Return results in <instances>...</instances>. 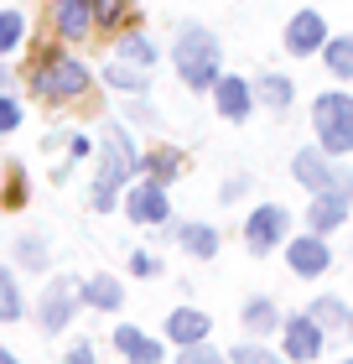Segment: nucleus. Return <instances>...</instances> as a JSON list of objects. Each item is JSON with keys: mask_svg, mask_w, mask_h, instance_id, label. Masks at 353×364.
<instances>
[{"mask_svg": "<svg viewBox=\"0 0 353 364\" xmlns=\"http://www.w3.org/2000/svg\"><path fill=\"white\" fill-rule=\"evenodd\" d=\"M141 177V151L130 141V125L109 120L99 130V172H94V188H89V203L94 213H109L125 203V188Z\"/></svg>", "mask_w": 353, "mask_h": 364, "instance_id": "1", "label": "nucleus"}, {"mask_svg": "<svg viewBox=\"0 0 353 364\" xmlns=\"http://www.w3.org/2000/svg\"><path fill=\"white\" fill-rule=\"evenodd\" d=\"M172 68H177L188 94H213V84L224 78V42L208 26L182 21L177 37H172Z\"/></svg>", "mask_w": 353, "mask_h": 364, "instance_id": "2", "label": "nucleus"}, {"mask_svg": "<svg viewBox=\"0 0 353 364\" xmlns=\"http://www.w3.org/2000/svg\"><path fill=\"white\" fill-rule=\"evenodd\" d=\"M89 89H94V73L83 68L73 53H63V47L42 53L37 68H31V94L47 99V105H73V99H83Z\"/></svg>", "mask_w": 353, "mask_h": 364, "instance_id": "3", "label": "nucleus"}, {"mask_svg": "<svg viewBox=\"0 0 353 364\" xmlns=\"http://www.w3.org/2000/svg\"><path fill=\"white\" fill-rule=\"evenodd\" d=\"M312 136L332 156H353V94L327 89L312 99Z\"/></svg>", "mask_w": 353, "mask_h": 364, "instance_id": "4", "label": "nucleus"}, {"mask_svg": "<svg viewBox=\"0 0 353 364\" xmlns=\"http://www.w3.org/2000/svg\"><path fill=\"white\" fill-rule=\"evenodd\" d=\"M291 177L307 193H343V198H353V172L343 167V156L322 151V146H301V151H291Z\"/></svg>", "mask_w": 353, "mask_h": 364, "instance_id": "5", "label": "nucleus"}, {"mask_svg": "<svg viewBox=\"0 0 353 364\" xmlns=\"http://www.w3.org/2000/svg\"><path fill=\"white\" fill-rule=\"evenodd\" d=\"M291 240V208L286 203H255L244 213V250L249 255H276Z\"/></svg>", "mask_w": 353, "mask_h": 364, "instance_id": "6", "label": "nucleus"}, {"mask_svg": "<svg viewBox=\"0 0 353 364\" xmlns=\"http://www.w3.org/2000/svg\"><path fill=\"white\" fill-rule=\"evenodd\" d=\"M125 219L141 229H172V198H166V182L141 177L125 188Z\"/></svg>", "mask_w": 353, "mask_h": 364, "instance_id": "7", "label": "nucleus"}, {"mask_svg": "<svg viewBox=\"0 0 353 364\" xmlns=\"http://www.w3.org/2000/svg\"><path fill=\"white\" fill-rule=\"evenodd\" d=\"M327 328L312 318V312H286V323H281V354L291 359V364H312V359H322L327 354Z\"/></svg>", "mask_w": 353, "mask_h": 364, "instance_id": "8", "label": "nucleus"}, {"mask_svg": "<svg viewBox=\"0 0 353 364\" xmlns=\"http://www.w3.org/2000/svg\"><path fill=\"white\" fill-rule=\"evenodd\" d=\"M327 16L322 11H312V6H301L286 16V31H281V42H286V53L291 58H322V47H327Z\"/></svg>", "mask_w": 353, "mask_h": 364, "instance_id": "9", "label": "nucleus"}, {"mask_svg": "<svg viewBox=\"0 0 353 364\" xmlns=\"http://www.w3.org/2000/svg\"><path fill=\"white\" fill-rule=\"evenodd\" d=\"M286 271H291L296 281L327 276V271H332V245H327V235H317V229L291 235V240H286Z\"/></svg>", "mask_w": 353, "mask_h": 364, "instance_id": "10", "label": "nucleus"}, {"mask_svg": "<svg viewBox=\"0 0 353 364\" xmlns=\"http://www.w3.org/2000/svg\"><path fill=\"white\" fill-rule=\"evenodd\" d=\"M255 109H260L255 78H244V73H224V78L213 84V114H218V120H229V125H244Z\"/></svg>", "mask_w": 353, "mask_h": 364, "instance_id": "11", "label": "nucleus"}, {"mask_svg": "<svg viewBox=\"0 0 353 364\" xmlns=\"http://www.w3.org/2000/svg\"><path fill=\"white\" fill-rule=\"evenodd\" d=\"M78 287H73V276H58V281H47L42 296H37V323H42V333H63V328L73 323V312H78Z\"/></svg>", "mask_w": 353, "mask_h": 364, "instance_id": "12", "label": "nucleus"}, {"mask_svg": "<svg viewBox=\"0 0 353 364\" xmlns=\"http://www.w3.org/2000/svg\"><path fill=\"white\" fill-rule=\"evenodd\" d=\"M53 31L63 42H83L94 37L99 21H94V0H53Z\"/></svg>", "mask_w": 353, "mask_h": 364, "instance_id": "13", "label": "nucleus"}, {"mask_svg": "<svg viewBox=\"0 0 353 364\" xmlns=\"http://www.w3.org/2000/svg\"><path fill=\"white\" fill-rule=\"evenodd\" d=\"M348 213H353V198H343V193H312L307 229H317V235H338V229L348 224Z\"/></svg>", "mask_w": 353, "mask_h": 364, "instance_id": "14", "label": "nucleus"}, {"mask_svg": "<svg viewBox=\"0 0 353 364\" xmlns=\"http://www.w3.org/2000/svg\"><path fill=\"white\" fill-rule=\"evenodd\" d=\"M208 333H213V318L203 307H172V312H166V343H177V349L203 343Z\"/></svg>", "mask_w": 353, "mask_h": 364, "instance_id": "15", "label": "nucleus"}, {"mask_svg": "<svg viewBox=\"0 0 353 364\" xmlns=\"http://www.w3.org/2000/svg\"><path fill=\"white\" fill-rule=\"evenodd\" d=\"M172 240L182 245V255H192V260H213V255H218V245H224V235H218L213 224H203V219L172 224Z\"/></svg>", "mask_w": 353, "mask_h": 364, "instance_id": "16", "label": "nucleus"}, {"mask_svg": "<svg viewBox=\"0 0 353 364\" xmlns=\"http://www.w3.org/2000/svg\"><path fill=\"white\" fill-rule=\"evenodd\" d=\"M114 349H120V359H130V364H161V338H151V333H141L136 323H120L114 328Z\"/></svg>", "mask_w": 353, "mask_h": 364, "instance_id": "17", "label": "nucleus"}, {"mask_svg": "<svg viewBox=\"0 0 353 364\" xmlns=\"http://www.w3.org/2000/svg\"><path fill=\"white\" fill-rule=\"evenodd\" d=\"M239 323H244V333H255V338H271V333H281L286 312L271 302V296H244V307H239Z\"/></svg>", "mask_w": 353, "mask_h": 364, "instance_id": "18", "label": "nucleus"}, {"mask_svg": "<svg viewBox=\"0 0 353 364\" xmlns=\"http://www.w3.org/2000/svg\"><path fill=\"white\" fill-rule=\"evenodd\" d=\"M78 302L94 307V312H120L125 307V287L114 276H89V281H78Z\"/></svg>", "mask_w": 353, "mask_h": 364, "instance_id": "19", "label": "nucleus"}, {"mask_svg": "<svg viewBox=\"0 0 353 364\" xmlns=\"http://www.w3.org/2000/svg\"><path fill=\"white\" fill-rule=\"evenodd\" d=\"M312 318L327 328V338H348V328H353V307L343 302V296H332V291H322V296H312Z\"/></svg>", "mask_w": 353, "mask_h": 364, "instance_id": "20", "label": "nucleus"}, {"mask_svg": "<svg viewBox=\"0 0 353 364\" xmlns=\"http://www.w3.org/2000/svg\"><path fill=\"white\" fill-rule=\"evenodd\" d=\"M99 78H104V84L114 89V94H146L151 89V68H141V63H125V58H109L104 63V73H99Z\"/></svg>", "mask_w": 353, "mask_h": 364, "instance_id": "21", "label": "nucleus"}, {"mask_svg": "<svg viewBox=\"0 0 353 364\" xmlns=\"http://www.w3.org/2000/svg\"><path fill=\"white\" fill-rule=\"evenodd\" d=\"M322 68H327V78H338V84H348V78H353V31H332V37H327Z\"/></svg>", "mask_w": 353, "mask_h": 364, "instance_id": "22", "label": "nucleus"}, {"mask_svg": "<svg viewBox=\"0 0 353 364\" xmlns=\"http://www.w3.org/2000/svg\"><path fill=\"white\" fill-rule=\"evenodd\" d=\"M255 94H260V105L271 114H286V109H291V99H296V84L286 73H255Z\"/></svg>", "mask_w": 353, "mask_h": 364, "instance_id": "23", "label": "nucleus"}, {"mask_svg": "<svg viewBox=\"0 0 353 364\" xmlns=\"http://www.w3.org/2000/svg\"><path fill=\"white\" fill-rule=\"evenodd\" d=\"M141 172L172 188V182L182 177V151L177 146H151V151H141Z\"/></svg>", "mask_w": 353, "mask_h": 364, "instance_id": "24", "label": "nucleus"}, {"mask_svg": "<svg viewBox=\"0 0 353 364\" xmlns=\"http://www.w3.org/2000/svg\"><path fill=\"white\" fill-rule=\"evenodd\" d=\"M114 58H125V63H141V68H156V42L146 37V31H120V42H114Z\"/></svg>", "mask_w": 353, "mask_h": 364, "instance_id": "25", "label": "nucleus"}, {"mask_svg": "<svg viewBox=\"0 0 353 364\" xmlns=\"http://www.w3.org/2000/svg\"><path fill=\"white\" fill-rule=\"evenodd\" d=\"M21 312H26L21 281H16L11 266H0V323H21Z\"/></svg>", "mask_w": 353, "mask_h": 364, "instance_id": "26", "label": "nucleus"}, {"mask_svg": "<svg viewBox=\"0 0 353 364\" xmlns=\"http://www.w3.org/2000/svg\"><path fill=\"white\" fill-rule=\"evenodd\" d=\"M47 260H53V250H47L42 235H21L16 240V266L21 271H47Z\"/></svg>", "mask_w": 353, "mask_h": 364, "instance_id": "27", "label": "nucleus"}, {"mask_svg": "<svg viewBox=\"0 0 353 364\" xmlns=\"http://www.w3.org/2000/svg\"><path fill=\"white\" fill-rule=\"evenodd\" d=\"M21 42H26V16L21 11H0V58L16 53Z\"/></svg>", "mask_w": 353, "mask_h": 364, "instance_id": "28", "label": "nucleus"}, {"mask_svg": "<svg viewBox=\"0 0 353 364\" xmlns=\"http://www.w3.org/2000/svg\"><path fill=\"white\" fill-rule=\"evenodd\" d=\"M229 359H234V364H276V349H265L255 333H244V338L229 349Z\"/></svg>", "mask_w": 353, "mask_h": 364, "instance_id": "29", "label": "nucleus"}, {"mask_svg": "<svg viewBox=\"0 0 353 364\" xmlns=\"http://www.w3.org/2000/svg\"><path fill=\"white\" fill-rule=\"evenodd\" d=\"M130 16V0H94V21H99V31H114Z\"/></svg>", "mask_w": 353, "mask_h": 364, "instance_id": "30", "label": "nucleus"}, {"mask_svg": "<svg viewBox=\"0 0 353 364\" xmlns=\"http://www.w3.org/2000/svg\"><path fill=\"white\" fill-rule=\"evenodd\" d=\"M249 193H255V177H249V172H229L224 188H218V203H244Z\"/></svg>", "mask_w": 353, "mask_h": 364, "instance_id": "31", "label": "nucleus"}, {"mask_svg": "<svg viewBox=\"0 0 353 364\" xmlns=\"http://www.w3.org/2000/svg\"><path fill=\"white\" fill-rule=\"evenodd\" d=\"M125 120H130V125H141V130H156V125H161V114L146 105V94H130V105H125Z\"/></svg>", "mask_w": 353, "mask_h": 364, "instance_id": "32", "label": "nucleus"}, {"mask_svg": "<svg viewBox=\"0 0 353 364\" xmlns=\"http://www.w3.org/2000/svg\"><path fill=\"white\" fill-rule=\"evenodd\" d=\"M21 99H16L11 89H0V136H11V130H21Z\"/></svg>", "mask_w": 353, "mask_h": 364, "instance_id": "33", "label": "nucleus"}, {"mask_svg": "<svg viewBox=\"0 0 353 364\" xmlns=\"http://www.w3.org/2000/svg\"><path fill=\"white\" fill-rule=\"evenodd\" d=\"M229 354L224 349H213V343L203 338V343H188V349H182V364H224Z\"/></svg>", "mask_w": 353, "mask_h": 364, "instance_id": "34", "label": "nucleus"}, {"mask_svg": "<svg viewBox=\"0 0 353 364\" xmlns=\"http://www.w3.org/2000/svg\"><path fill=\"white\" fill-rule=\"evenodd\" d=\"M0 203H6V208H21V203H26V177H21V172L6 177V193H0Z\"/></svg>", "mask_w": 353, "mask_h": 364, "instance_id": "35", "label": "nucleus"}, {"mask_svg": "<svg viewBox=\"0 0 353 364\" xmlns=\"http://www.w3.org/2000/svg\"><path fill=\"white\" fill-rule=\"evenodd\" d=\"M130 276H161V260L151 250H136V255H130Z\"/></svg>", "mask_w": 353, "mask_h": 364, "instance_id": "36", "label": "nucleus"}, {"mask_svg": "<svg viewBox=\"0 0 353 364\" xmlns=\"http://www.w3.org/2000/svg\"><path fill=\"white\" fill-rule=\"evenodd\" d=\"M68 364H94V343H73V349H68Z\"/></svg>", "mask_w": 353, "mask_h": 364, "instance_id": "37", "label": "nucleus"}, {"mask_svg": "<svg viewBox=\"0 0 353 364\" xmlns=\"http://www.w3.org/2000/svg\"><path fill=\"white\" fill-rule=\"evenodd\" d=\"M0 89H11V68H0Z\"/></svg>", "mask_w": 353, "mask_h": 364, "instance_id": "38", "label": "nucleus"}, {"mask_svg": "<svg viewBox=\"0 0 353 364\" xmlns=\"http://www.w3.org/2000/svg\"><path fill=\"white\" fill-rule=\"evenodd\" d=\"M0 364H11V349H0Z\"/></svg>", "mask_w": 353, "mask_h": 364, "instance_id": "39", "label": "nucleus"}, {"mask_svg": "<svg viewBox=\"0 0 353 364\" xmlns=\"http://www.w3.org/2000/svg\"><path fill=\"white\" fill-rule=\"evenodd\" d=\"M348 343H353V328H348Z\"/></svg>", "mask_w": 353, "mask_h": 364, "instance_id": "40", "label": "nucleus"}]
</instances>
